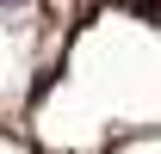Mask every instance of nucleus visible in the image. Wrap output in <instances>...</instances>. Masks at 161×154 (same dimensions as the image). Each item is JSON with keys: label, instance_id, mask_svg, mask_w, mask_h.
Masks as SVG:
<instances>
[{"label": "nucleus", "instance_id": "1", "mask_svg": "<svg viewBox=\"0 0 161 154\" xmlns=\"http://www.w3.org/2000/svg\"><path fill=\"white\" fill-rule=\"evenodd\" d=\"M19 6H31V0H0V13H19Z\"/></svg>", "mask_w": 161, "mask_h": 154}]
</instances>
